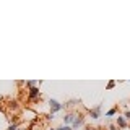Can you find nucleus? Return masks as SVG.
Segmentation results:
<instances>
[{"label":"nucleus","mask_w":130,"mask_h":130,"mask_svg":"<svg viewBox=\"0 0 130 130\" xmlns=\"http://www.w3.org/2000/svg\"><path fill=\"white\" fill-rule=\"evenodd\" d=\"M49 104H51V109H52V114H54V112H57V111H60V109H62V107H63V106H62V104H60V103H57V101H54V99H51V103H49Z\"/></svg>","instance_id":"1"},{"label":"nucleus","mask_w":130,"mask_h":130,"mask_svg":"<svg viewBox=\"0 0 130 130\" xmlns=\"http://www.w3.org/2000/svg\"><path fill=\"white\" fill-rule=\"evenodd\" d=\"M99 111H101V106H98L96 109L89 111V116H91V119H99Z\"/></svg>","instance_id":"2"},{"label":"nucleus","mask_w":130,"mask_h":130,"mask_svg":"<svg viewBox=\"0 0 130 130\" xmlns=\"http://www.w3.org/2000/svg\"><path fill=\"white\" fill-rule=\"evenodd\" d=\"M39 98V89L38 88H31L29 89V99H36Z\"/></svg>","instance_id":"3"},{"label":"nucleus","mask_w":130,"mask_h":130,"mask_svg":"<svg viewBox=\"0 0 130 130\" xmlns=\"http://www.w3.org/2000/svg\"><path fill=\"white\" fill-rule=\"evenodd\" d=\"M75 120V116H73V114H65L63 116V124L67 125V124H70V122H73Z\"/></svg>","instance_id":"4"},{"label":"nucleus","mask_w":130,"mask_h":130,"mask_svg":"<svg viewBox=\"0 0 130 130\" xmlns=\"http://www.w3.org/2000/svg\"><path fill=\"white\" fill-rule=\"evenodd\" d=\"M85 124V120H83V117H78V119H75V120H73V127H81V125H83Z\"/></svg>","instance_id":"5"},{"label":"nucleus","mask_w":130,"mask_h":130,"mask_svg":"<svg viewBox=\"0 0 130 130\" xmlns=\"http://www.w3.org/2000/svg\"><path fill=\"white\" fill-rule=\"evenodd\" d=\"M117 124H119L122 128H124V127H127V122H125L124 117H117Z\"/></svg>","instance_id":"6"},{"label":"nucleus","mask_w":130,"mask_h":130,"mask_svg":"<svg viewBox=\"0 0 130 130\" xmlns=\"http://www.w3.org/2000/svg\"><path fill=\"white\" fill-rule=\"evenodd\" d=\"M26 85L29 88H34V85H36V81H32V80H29V81H26Z\"/></svg>","instance_id":"7"},{"label":"nucleus","mask_w":130,"mask_h":130,"mask_svg":"<svg viewBox=\"0 0 130 130\" xmlns=\"http://www.w3.org/2000/svg\"><path fill=\"white\" fill-rule=\"evenodd\" d=\"M57 130H73L72 127H68V125H62L60 128H57Z\"/></svg>","instance_id":"8"},{"label":"nucleus","mask_w":130,"mask_h":130,"mask_svg":"<svg viewBox=\"0 0 130 130\" xmlns=\"http://www.w3.org/2000/svg\"><path fill=\"white\" fill-rule=\"evenodd\" d=\"M114 114H116V109H111V111H107V117L114 116Z\"/></svg>","instance_id":"9"},{"label":"nucleus","mask_w":130,"mask_h":130,"mask_svg":"<svg viewBox=\"0 0 130 130\" xmlns=\"http://www.w3.org/2000/svg\"><path fill=\"white\" fill-rule=\"evenodd\" d=\"M114 85H116V81H109V85H107V88L111 89V88H114Z\"/></svg>","instance_id":"10"},{"label":"nucleus","mask_w":130,"mask_h":130,"mask_svg":"<svg viewBox=\"0 0 130 130\" xmlns=\"http://www.w3.org/2000/svg\"><path fill=\"white\" fill-rule=\"evenodd\" d=\"M124 117H125V119H128V120H130V111H127V112H125V116H124Z\"/></svg>","instance_id":"11"},{"label":"nucleus","mask_w":130,"mask_h":130,"mask_svg":"<svg viewBox=\"0 0 130 130\" xmlns=\"http://www.w3.org/2000/svg\"><path fill=\"white\" fill-rule=\"evenodd\" d=\"M111 130H117V128H116V127H114V125H111Z\"/></svg>","instance_id":"12"},{"label":"nucleus","mask_w":130,"mask_h":130,"mask_svg":"<svg viewBox=\"0 0 130 130\" xmlns=\"http://www.w3.org/2000/svg\"><path fill=\"white\" fill-rule=\"evenodd\" d=\"M52 130H57V128H52Z\"/></svg>","instance_id":"13"},{"label":"nucleus","mask_w":130,"mask_h":130,"mask_svg":"<svg viewBox=\"0 0 130 130\" xmlns=\"http://www.w3.org/2000/svg\"><path fill=\"white\" fill-rule=\"evenodd\" d=\"M18 130H21V128H18Z\"/></svg>","instance_id":"14"}]
</instances>
